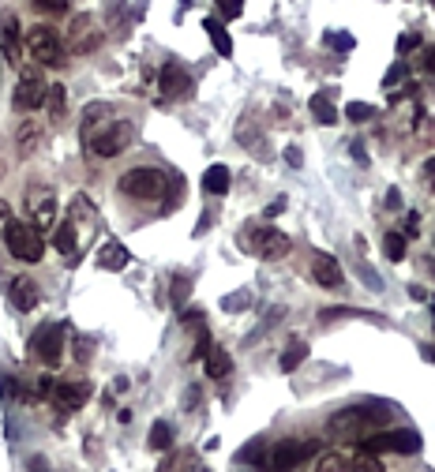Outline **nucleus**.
Wrapping results in <instances>:
<instances>
[{
  "label": "nucleus",
  "mask_w": 435,
  "mask_h": 472,
  "mask_svg": "<svg viewBox=\"0 0 435 472\" xmlns=\"http://www.w3.org/2000/svg\"><path fill=\"white\" fill-rule=\"evenodd\" d=\"M312 454H319V438H278L263 454V472H293L300 469Z\"/></svg>",
  "instance_id": "obj_1"
},
{
  "label": "nucleus",
  "mask_w": 435,
  "mask_h": 472,
  "mask_svg": "<svg viewBox=\"0 0 435 472\" xmlns=\"http://www.w3.org/2000/svg\"><path fill=\"white\" fill-rule=\"evenodd\" d=\"M236 244L244 247V251L259 255V259H286L289 255V236L282 233V229H271V225H248L236 233Z\"/></svg>",
  "instance_id": "obj_2"
},
{
  "label": "nucleus",
  "mask_w": 435,
  "mask_h": 472,
  "mask_svg": "<svg viewBox=\"0 0 435 472\" xmlns=\"http://www.w3.org/2000/svg\"><path fill=\"white\" fill-rule=\"evenodd\" d=\"M386 423V412L379 409H364V405H353V409H342L327 420V435L330 438H360L368 427H379Z\"/></svg>",
  "instance_id": "obj_3"
},
{
  "label": "nucleus",
  "mask_w": 435,
  "mask_h": 472,
  "mask_svg": "<svg viewBox=\"0 0 435 472\" xmlns=\"http://www.w3.org/2000/svg\"><path fill=\"white\" fill-rule=\"evenodd\" d=\"M165 188H169V180H165V173L154 169V165H139V169H132V173L121 177V191L132 195V199H139V203H154V199H162Z\"/></svg>",
  "instance_id": "obj_4"
},
{
  "label": "nucleus",
  "mask_w": 435,
  "mask_h": 472,
  "mask_svg": "<svg viewBox=\"0 0 435 472\" xmlns=\"http://www.w3.org/2000/svg\"><path fill=\"white\" fill-rule=\"evenodd\" d=\"M4 244H8V251H12V259H19V262H38L45 255L42 233H34V225H27V221H8Z\"/></svg>",
  "instance_id": "obj_5"
},
{
  "label": "nucleus",
  "mask_w": 435,
  "mask_h": 472,
  "mask_svg": "<svg viewBox=\"0 0 435 472\" xmlns=\"http://www.w3.org/2000/svg\"><path fill=\"white\" fill-rule=\"evenodd\" d=\"M64 338H68V326L64 323H49L30 338V356H38L42 364L57 367L64 360Z\"/></svg>",
  "instance_id": "obj_6"
},
{
  "label": "nucleus",
  "mask_w": 435,
  "mask_h": 472,
  "mask_svg": "<svg viewBox=\"0 0 435 472\" xmlns=\"http://www.w3.org/2000/svg\"><path fill=\"white\" fill-rule=\"evenodd\" d=\"M368 454L379 450H394V454H417L421 450V435L413 427H401V431H375V435H364L360 438Z\"/></svg>",
  "instance_id": "obj_7"
},
{
  "label": "nucleus",
  "mask_w": 435,
  "mask_h": 472,
  "mask_svg": "<svg viewBox=\"0 0 435 472\" xmlns=\"http://www.w3.org/2000/svg\"><path fill=\"white\" fill-rule=\"evenodd\" d=\"M27 49L34 53V60L38 64H45V68H57L60 60H64V42H60V34L57 30H49V27H34L27 34Z\"/></svg>",
  "instance_id": "obj_8"
},
{
  "label": "nucleus",
  "mask_w": 435,
  "mask_h": 472,
  "mask_svg": "<svg viewBox=\"0 0 435 472\" xmlns=\"http://www.w3.org/2000/svg\"><path fill=\"white\" fill-rule=\"evenodd\" d=\"M45 90H49V83H45L38 71H23V79L15 83V94H12L15 113H34V109H42Z\"/></svg>",
  "instance_id": "obj_9"
},
{
  "label": "nucleus",
  "mask_w": 435,
  "mask_h": 472,
  "mask_svg": "<svg viewBox=\"0 0 435 472\" xmlns=\"http://www.w3.org/2000/svg\"><path fill=\"white\" fill-rule=\"evenodd\" d=\"M132 139H136V127L124 124V120H116V124H109L105 132H94V139H90L86 150H94L98 158H113V154H121Z\"/></svg>",
  "instance_id": "obj_10"
},
{
  "label": "nucleus",
  "mask_w": 435,
  "mask_h": 472,
  "mask_svg": "<svg viewBox=\"0 0 435 472\" xmlns=\"http://www.w3.org/2000/svg\"><path fill=\"white\" fill-rule=\"evenodd\" d=\"M27 210H30V218H34V233L53 229V221H57V195H53V188L34 184V188L27 191Z\"/></svg>",
  "instance_id": "obj_11"
},
{
  "label": "nucleus",
  "mask_w": 435,
  "mask_h": 472,
  "mask_svg": "<svg viewBox=\"0 0 435 472\" xmlns=\"http://www.w3.org/2000/svg\"><path fill=\"white\" fill-rule=\"evenodd\" d=\"M68 45H72V53H94L101 45L98 23H94L90 15H75L72 27H68Z\"/></svg>",
  "instance_id": "obj_12"
},
{
  "label": "nucleus",
  "mask_w": 435,
  "mask_h": 472,
  "mask_svg": "<svg viewBox=\"0 0 435 472\" xmlns=\"http://www.w3.org/2000/svg\"><path fill=\"white\" fill-rule=\"evenodd\" d=\"M49 397L57 401V409L75 412V409H83L86 397H90V382H57V379H53Z\"/></svg>",
  "instance_id": "obj_13"
},
{
  "label": "nucleus",
  "mask_w": 435,
  "mask_h": 472,
  "mask_svg": "<svg viewBox=\"0 0 435 472\" xmlns=\"http://www.w3.org/2000/svg\"><path fill=\"white\" fill-rule=\"evenodd\" d=\"M158 90H162V98H184V94H192V75H188L180 64H165L162 71H158Z\"/></svg>",
  "instance_id": "obj_14"
},
{
  "label": "nucleus",
  "mask_w": 435,
  "mask_h": 472,
  "mask_svg": "<svg viewBox=\"0 0 435 472\" xmlns=\"http://www.w3.org/2000/svg\"><path fill=\"white\" fill-rule=\"evenodd\" d=\"M0 53H4L8 64H19L23 60V38H19V19L12 12L0 19Z\"/></svg>",
  "instance_id": "obj_15"
},
{
  "label": "nucleus",
  "mask_w": 435,
  "mask_h": 472,
  "mask_svg": "<svg viewBox=\"0 0 435 472\" xmlns=\"http://www.w3.org/2000/svg\"><path fill=\"white\" fill-rule=\"evenodd\" d=\"M312 277L323 285V289H342V266H338V259H330V255H315L312 259Z\"/></svg>",
  "instance_id": "obj_16"
},
{
  "label": "nucleus",
  "mask_w": 435,
  "mask_h": 472,
  "mask_svg": "<svg viewBox=\"0 0 435 472\" xmlns=\"http://www.w3.org/2000/svg\"><path fill=\"white\" fill-rule=\"evenodd\" d=\"M12 303L19 311H34V303H38V285L30 282V277H12Z\"/></svg>",
  "instance_id": "obj_17"
},
{
  "label": "nucleus",
  "mask_w": 435,
  "mask_h": 472,
  "mask_svg": "<svg viewBox=\"0 0 435 472\" xmlns=\"http://www.w3.org/2000/svg\"><path fill=\"white\" fill-rule=\"evenodd\" d=\"M203 364H207L210 379H225V375L233 371V356H229L225 349H218V345H210V353L203 356Z\"/></svg>",
  "instance_id": "obj_18"
},
{
  "label": "nucleus",
  "mask_w": 435,
  "mask_h": 472,
  "mask_svg": "<svg viewBox=\"0 0 435 472\" xmlns=\"http://www.w3.org/2000/svg\"><path fill=\"white\" fill-rule=\"evenodd\" d=\"M203 30L210 34V42H214V49L221 53V57H233V38H229L225 27H221V19H214V15L203 19Z\"/></svg>",
  "instance_id": "obj_19"
},
{
  "label": "nucleus",
  "mask_w": 435,
  "mask_h": 472,
  "mask_svg": "<svg viewBox=\"0 0 435 472\" xmlns=\"http://www.w3.org/2000/svg\"><path fill=\"white\" fill-rule=\"evenodd\" d=\"M147 446L158 454H165L173 446V423L169 420H154L150 423V435H147Z\"/></svg>",
  "instance_id": "obj_20"
},
{
  "label": "nucleus",
  "mask_w": 435,
  "mask_h": 472,
  "mask_svg": "<svg viewBox=\"0 0 435 472\" xmlns=\"http://www.w3.org/2000/svg\"><path fill=\"white\" fill-rule=\"evenodd\" d=\"M101 270H124V266H128V262H132V251H128V247H124V244H105V247H101Z\"/></svg>",
  "instance_id": "obj_21"
},
{
  "label": "nucleus",
  "mask_w": 435,
  "mask_h": 472,
  "mask_svg": "<svg viewBox=\"0 0 435 472\" xmlns=\"http://www.w3.org/2000/svg\"><path fill=\"white\" fill-rule=\"evenodd\" d=\"M203 188H207V195H225L229 191V169L225 165H210V169L203 173Z\"/></svg>",
  "instance_id": "obj_22"
},
{
  "label": "nucleus",
  "mask_w": 435,
  "mask_h": 472,
  "mask_svg": "<svg viewBox=\"0 0 435 472\" xmlns=\"http://www.w3.org/2000/svg\"><path fill=\"white\" fill-rule=\"evenodd\" d=\"M53 247H57L60 255H68V259L75 262V225H72V221L57 225V233H53Z\"/></svg>",
  "instance_id": "obj_23"
},
{
  "label": "nucleus",
  "mask_w": 435,
  "mask_h": 472,
  "mask_svg": "<svg viewBox=\"0 0 435 472\" xmlns=\"http://www.w3.org/2000/svg\"><path fill=\"white\" fill-rule=\"evenodd\" d=\"M345 472H383V461H379V454L357 450V454H349V465H345Z\"/></svg>",
  "instance_id": "obj_24"
},
{
  "label": "nucleus",
  "mask_w": 435,
  "mask_h": 472,
  "mask_svg": "<svg viewBox=\"0 0 435 472\" xmlns=\"http://www.w3.org/2000/svg\"><path fill=\"white\" fill-rule=\"evenodd\" d=\"M312 116H315V124H334L338 120V109L330 101V94H315L312 98Z\"/></svg>",
  "instance_id": "obj_25"
},
{
  "label": "nucleus",
  "mask_w": 435,
  "mask_h": 472,
  "mask_svg": "<svg viewBox=\"0 0 435 472\" xmlns=\"http://www.w3.org/2000/svg\"><path fill=\"white\" fill-rule=\"evenodd\" d=\"M45 109H49V120H64V105H68V94H64V86H49L45 90V101H42Z\"/></svg>",
  "instance_id": "obj_26"
},
{
  "label": "nucleus",
  "mask_w": 435,
  "mask_h": 472,
  "mask_svg": "<svg viewBox=\"0 0 435 472\" xmlns=\"http://www.w3.org/2000/svg\"><path fill=\"white\" fill-rule=\"evenodd\" d=\"M304 356H308V345H304V341H289L286 353H282V360H278V367H282V371H297V367L304 364Z\"/></svg>",
  "instance_id": "obj_27"
},
{
  "label": "nucleus",
  "mask_w": 435,
  "mask_h": 472,
  "mask_svg": "<svg viewBox=\"0 0 435 472\" xmlns=\"http://www.w3.org/2000/svg\"><path fill=\"white\" fill-rule=\"evenodd\" d=\"M345 465H349V450H327L315 472H345Z\"/></svg>",
  "instance_id": "obj_28"
},
{
  "label": "nucleus",
  "mask_w": 435,
  "mask_h": 472,
  "mask_svg": "<svg viewBox=\"0 0 435 472\" xmlns=\"http://www.w3.org/2000/svg\"><path fill=\"white\" fill-rule=\"evenodd\" d=\"M263 454H266V438H251L248 446H244L240 454H236V461H244V465H263Z\"/></svg>",
  "instance_id": "obj_29"
},
{
  "label": "nucleus",
  "mask_w": 435,
  "mask_h": 472,
  "mask_svg": "<svg viewBox=\"0 0 435 472\" xmlns=\"http://www.w3.org/2000/svg\"><path fill=\"white\" fill-rule=\"evenodd\" d=\"M383 251H386V259H390V262H401V259H406V236H401V233H386L383 236Z\"/></svg>",
  "instance_id": "obj_30"
},
{
  "label": "nucleus",
  "mask_w": 435,
  "mask_h": 472,
  "mask_svg": "<svg viewBox=\"0 0 435 472\" xmlns=\"http://www.w3.org/2000/svg\"><path fill=\"white\" fill-rule=\"evenodd\" d=\"M188 293H192V277H188V274H177V277H173V308H177V311H184Z\"/></svg>",
  "instance_id": "obj_31"
},
{
  "label": "nucleus",
  "mask_w": 435,
  "mask_h": 472,
  "mask_svg": "<svg viewBox=\"0 0 435 472\" xmlns=\"http://www.w3.org/2000/svg\"><path fill=\"white\" fill-rule=\"evenodd\" d=\"M38 139H42L38 124H23V127H19V150H23V154H30V150L38 147Z\"/></svg>",
  "instance_id": "obj_32"
},
{
  "label": "nucleus",
  "mask_w": 435,
  "mask_h": 472,
  "mask_svg": "<svg viewBox=\"0 0 435 472\" xmlns=\"http://www.w3.org/2000/svg\"><path fill=\"white\" fill-rule=\"evenodd\" d=\"M371 113H375V109H371L368 101H349V105H345V116H349L353 124H364V120H368Z\"/></svg>",
  "instance_id": "obj_33"
},
{
  "label": "nucleus",
  "mask_w": 435,
  "mask_h": 472,
  "mask_svg": "<svg viewBox=\"0 0 435 472\" xmlns=\"http://www.w3.org/2000/svg\"><path fill=\"white\" fill-rule=\"evenodd\" d=\"M406 75H409V71H406V64H390V71H386V79H383V86H386V90H394V86H401V83H406Z\"/></svg>",
  "instance_id": "obj_34"
},
{
  "label": "nucleus",
  "mask_w": 435,
  "mask_h": 472,
  "mask_svg": "<svg viewBox=\"0 0 435 472\" xmlns=\"http://www.w3.org/2000/svg\"><path fill=\"white\" fill-rule=\"evenodd\" d=\"M248 303H251L248 293H233V296H225V300H221V308H225V311H240V308H248Z\"/></svg>",
  "instance_id": "obj_35"
},
{
  "label": "nucleus",
  "mask_w": 435,
  "mask_h": 472,
  "mask_svg": "<svg viewBox=\"0 0 435 472\" xmlns=\"http://www.w3.org/2000/svg\"><path fill=\"white\" fill-rule=\"evenodd\" d=\"M34 12H42V15H64V12H68V4H53V0H34Z\"/></svg>",
  "instance_id": "obj_36"
},
{
  "label": "nucleus",
  "mask_w": 435,
  "mask_h": 472,
  "mask_svg": "<svg viewBox=\"0 0 435 472\" xmlns=\"http://www.w3.org/2000/svg\"><path fill=\"white\" fill-rule=\"evenodd\" d=\"M90 349H94L90 338H75V360H79V364H86V360H90Z\"/></svg>",
  "instance_id": "obj_37"
},
{
  "label": "nucleus",
  "mask_w": 435,
  "mask_h": 472,
  "mask_svg": "<svg viewBox=\"0 0 435 472\" xmlns=\"http://www.w3.org/2000/svg\"><path fill=\"white\" fill-rule=\"evenodd\" d=\"M417 45H421V38H417V34H401V38H398V53H401V57H406V53H413Z\"/></svg>",
  "instance_id": "obj_38"
},
{
  "label": "nucleus",
  "mask_w": 435,
  "mask_h": 472,
  "mask_svg": "<svg viewBox=\"0 0 435 472\" xmlns=\"http://www.w3.org/2000/svg\"><path fill=\"white\" fill-rule=\"evenodd\" d=\"M327 42H330V45H342V53H345V49H353V38H349V34H334V30H330Z\"/></svg>",
  "instance_id": "obj_39"
},
{
  "label": "nucleus",
  "mask_w": 435,
  "mask_h": 472,
  "mask_svg": "<svg viewBox=\"0 0 435 472\" xmlns=\"http://www.w3.org/2000/svg\"><path fill=\"white\" fill-rule=\"evenodd\" d=\"M360 277H368V285H371V289H379V285H383V282H379V274H375V270H371L364 259H360Z\"/></svg>",
  "instance_id": "obj_40"
},
{
  "label": "nucleus",
  "mask_w": 435,
  "mask_h": 472,
  "mask_svg": "<svg viewBox=\"0 0 435 472\" xmlns=\"http://www.w3.org/2000/svg\"><path fill=\"white\" fill-rule=\"evenodd\" d=\"M286 162L293 165V169H300V165H304V154H300L297 147H286Z\"/></svg>",
  "instance_id": "obj_41"
},
{
  "label": "nucleus",
  "mask_w": 435,
  "mask_h": 472,
  "mask_svg": "<svg viewBox=\"0 0 435 472\" xmlns=\"http://www.w3.org/2000/svg\"><path fill=\"white\" fill-rule=\"evenodd\" d=\"M417 233H421V218L409 214V218H406V236H417Z\"/></svg>",
  "instance_id": "obj_42"
},
{
  "label": "nucleus",
  "mask_w": 435,
  "mask_h": 472,
  "mask_svg": "<svg viewBox=\"0 0 435 472\" xmlns=\"http://www.w3.org/2000/svg\"><path fill=\"white\" fill-rule=\"evenodd\" d=\"M30 472H53V469H49L45 458H30Z\"/></svg>",
  "instance_id": "obj_43"
},
{
  "label": "nucleus",
  "mask_w": 435,
  "mask_h": 472,
  "mask_svg": "<svg viewBox=\"0 0 435 472\" xmlns=\"http://www.w3.org/2000/svg\"><path fill=\"white\" fill-rule=\"evenodd\" d=\"M244 8L240 4H221V15H225V19H236V15H240Z\"/></svg>",
  "instance_id": "obj_44"
},
{
  "label": "nucleus",
  "mask_w": 435,
  "mask_h": 472,
  "mask_svg": "<svg viewBox=\"0 0 435 472\" xmlns=\"http://www.w3.org/2000/svg\"><path fill=\"white\" fill-rule=\"evenodd\" d=\"M282 210H286V199H278V203H271V206H266V218H278Z\"/></svg>",
  "instance_id": "obj_45"
},
{
  "label": "nucleus",
  "mask_w": 435,
  "mask_h": 472,
  "mask_svg": "<svg viewBox=\"0 0 435 472\" xmlns=\"http://www.w3.org/2000/svg\"><path fill=\"white\" fill-rule=\"evenodd\" d=\"M386 206H394V210L401 206V195H398V191H386Z\"/></svg>",
  "instance_id": "obj_46"
}]
</instances>
